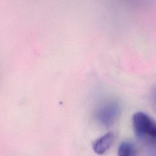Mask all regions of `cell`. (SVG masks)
<instances>
[{
	"mask_svg": "<svg viewBox=\"0 0 156 156\" xmlns=\"http://www.w3.org/2000/svg\"><path fill=\"white\" fill-rule=\"evenodd\" d=\"M132 125L138 138L150 149H156V121L147 114L138 112L133 115Z\"/></svg>",
	"mask_w": 156,
	"mask_h": 156,
	"instance_id": "cell-1",
	"label": "cell"
},
{
	"mask_svg": "<svg viewBox=\"0 0 156 156\" xmlns=\"http://www.w3.org/2000/svg\"><path fill=\"white\" fill-rule=\"evenodd\" d=\"M147 156H156V149H150Z\"/></svg>",
	"mask_w": 156,
	"mask_h": 156,
	"instance_id": "cell-5",
	"label": "cell"
},
{
	"mask_svg": "<svg viewBox=\"0 0 156 156\" xmlns=\"http://www.w3.org/2000/svg\"><path fill=\"white\" fill-rule=\"evenodd\" d=\"M154 99L156 102V88L154 90Z\"/></svg>",
	"mask_w": 156,
	"mask_h": 156,
	"instance_id": "cell-6",
	"label": "cell"
},
{
	"mask_svg": "<svg viewBox=\"0 0 156 156\" xmlns=\"http://www.w3.org/2000/svg\"><path fill=\"white\" fill-rule=\"evenodd\" d=\"M114 140V135L112 132H108L96 140L93 144V149L98 154L105 153L111 147Z\"/></svg>",
	"mask_w": 156,
	"mask_h": 156,
	"instance_id": "cell-3",
	"label": "cell"
},
{
	"mask_svg": "<svg viewBox=\"0 0 156 156\" xmlns=\"http://www.w3.org/2000/svg\"><path fill=\"white\" fill-rule=\"evenodd\" d=\"M118 156H136L137 149L131 141H125L120 144L118 150Z\"/></svg>",
	"mask_w": 156,
	"mask_h": 156,
	"instance_id": "cell-4",
	"label": "cell"
},
{
	"mask_svg": "<svg viewBox=\"0 0 156 156\" xmlns=\"http://www.w3.org/2000/svg\"><path fill=\"white\" fill-rule=\"evenodd\" d=\"M120 106L114 101L106 102L97 109L96 118L98 122L104 126H109L113 124L119 116Z\"/></svg>",
	"mask_w": 156,
	"mask_h": 156,
	"instance_id": "cell-2",
	"label": "cell"
}]
</instances>
